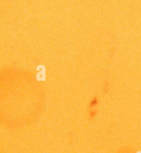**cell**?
Masks as SVG:
<instances>
[{
    "instance_id": "1",
    "label": "cell",
    "mask_w": 141,
    "mask_h": 153,
    "mask_svg": "<svg viewBox=\"0 0 141 153\" xmlns=\"http://www.w3.org/2000/svg\"><path fill=\"white\" fill-rule=\"evenodd\" d=\"M44 99V89L33 73L17 67L0 68V112L35 113Z\"/></svg>"
}]
</instances>
